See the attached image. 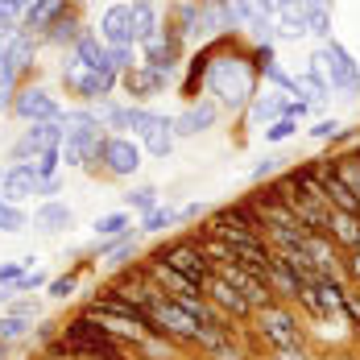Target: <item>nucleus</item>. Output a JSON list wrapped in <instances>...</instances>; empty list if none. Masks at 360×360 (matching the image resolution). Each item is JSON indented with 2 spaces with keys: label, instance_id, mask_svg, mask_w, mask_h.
<instances>
[{
  "label": "nucleus",
  "instance_id": "f3484780",
  "mask_svg": "<svg viewBox=\"0 0 360 360\" xmlns=\"http://www.w3.org/2000/svg\"><path fill=\"white\" fill-rule=\"evenodd\" d=\"M120 83H124V91H129L133 100H153V96L162 91L166 75L153 71V67H145V63H137V67H129V71L120 75Z\"/></svg>",
  "mask_w": 360,
  "mask_h": 360
},
{
  "label": "nucleus",
  "instance_id": "cd10ccee",
  "mask_svg": "<svg viewBox=\"0 0 360 360\" xmlns=\"http://www.w3.org/2000/svg\"><path fill=\"white\" fill-rule=\"evenodd\" d=\"M249 116L257 120V124H265V120L274 124V120H282V116H286V104H282L278 96H252V100H249Z\"/></svg>",
  "mask_w": 360,
  "mask_h": 360
},
{
  "label": "nucleus",
  "instance_id": "a19ab883",
  "mask_svg": "<svg viewBox=\"0 0 360 360\" xmlns=\"http://www.w3.org/2000/svg\"><path fill=\"white\" fill-rule=\"evenodd\" d=\"M269 360H315L307 348H282V352H269Z\"/></svg>",
  "mask_w": 360,
  "mask_h": 360
},
{
  "label": "nucleus",
  "instance_id": "b1692460",
  "mask_svg": "<svg viewBox=\"0 0 360 360\" xmlns=\"http://www.w3.org/2000/svg\"><path fill=\"white\" fill-rule=\"evenodd\" d=\"M224 25H236L232 8H224V4H203V8L195 13V30H199V34H219Z\"/></svg>",
  "mask_w": 360,
  "mask_h": 360
},
{
  "label": "nucleus",
  "instance_id": "423d86ee",
  "mask_svg": "<svg viewBox=\"0 0 360 360\" xmlns=\"http://www.w3.org/2000/svg\"><path fill=\"white\" fill-rule=\"evenodd\" d=\"M158 261H166L174 274H182L191 286L203 294V282L216 274V265H212V257L203 252V245L199 240H191V236H182V240H170V245H162V249L153 252Z\"/></svg>",
  "mask_w": 360,
  "mask_h": 360
},
{
  "label": "nucleus",
  "instance_id": "f8f14e48",
  "mask_svg": "<svg viewBox=\"0 0 360 360\" xmlns=\"http://www.w3.org/2000/svg\"><path fill=\"white\" fill-rule=\"evenodd\" d=\"M203 298L216 307V311L224 315V319H228V323H232V319H236V323L252 319V302H249V298H245V294H240L236 286H232V282H224V278H216V274L203 282Z\"/></svg>",
  "mask_w": 360,
  "mask_h": 360
},
{
  "label": "nucleus",
  "instance_id": "2f4dec72",
  "mask_svg": "<svg viewBox=\"0 0 360 360\" xmlns=\"http://www.w3.org/2000/svg\"><path fill=\"white\" fill-rule=\"evenodd\" d=\"M30 170H34L41 182H50V179H58V170H63V153L58 149H50V153H37L34 162H25Z\"/></svg>",
  "mask_w": 360,
  "mask_h": 360
},
{
  "label": "nucleus",
  "instance_id": "37998d69",
  "mask_svg": "<svg viewBox=\"0 0 360 360\" xmlns=\"http://www.w3.org/2000/svg\"><path fill=\"white\" fill-rule=\"evenodd\" d=\"M261 4H265V13H269V17H278V13H286V8H294L298 0H261Z\"/></svg>",
  "mask_w": 360,
  "mask_h": 360
},
{
  "label": "nucleus",
  "instance_id": "f03ea898",
  "mask_svg": "<svg viewBox=\"0 0 360 360\" xmlns=\"http://www.w3.org/2000/svg\"><path fill=\"white\" fill-rule=\"evenodd\" d=\"M252 83H257V75H252L249 58H219L212 63V71H207V87H212V96H216L224 108H245L252 96Z\"/></svg>",
  "mask_w": 360,
  "mask_h": 360
},
{
  "label": "nucleus",
  "instance_id": "9d476101",
  "mask_svg": "<svg viewBox=\"0 0 360 360\" xmlns=\"http://www.w3.org/2000/svg\"><path fill=\"white\" fill-rule=\"evenodd\" d=\"M96 162H100V170L112 174V179H133L141 170V145L133 141V137H124V133H108L100 141Z\"/></svg>",
  "mask_w": 360,
  "mask_h": 360
},
{
  "label": "nucleus",
  "instance_id": "c756f323",
  "mask_svg": "<svg viewBox=\"0 0 360 360\" xmlns=\"http://www.w3.org/2000/svg\"><path fill=\"white\" fill-rule=\"evenodd\" d=\"M46 34H50V41H58V46H75V41L87 34V30H83V25H79L75 17H58V21H54V25H50Z\"/></svg>",
  "mask_w": 360,
  "mask_h": 360
},
{
  "label": "nucleus",
  "instance_id": "6ab92c4d",
  "mask_svg": "<svg viewBox=\"0 0 360 360\" xmlns=\"http://www.w3.org/2000/svg\"><path fill=\"white\" fill-rule=\"evenodd\" d=\"M216 104H191V108L182 112L179 120H174V137H199V133H207L212 124H216Z\"/></svg>",
  "mask_w": 360,
  "mask_h": 360
},
{
  "label": "nucleus",
  "instance_id": "8fccbe9b",
  "mask_svg": "<svg viewBox=\"0 0 360 360\" xmlns=\"http://www.w3.org/2000/svg\"><path fill=\"white\" fill-rule=\"evenodd\" d=\"M50 360H63V356H50Z\"/></svg>",
  "mask_w": 360,
  "mask_h": 360
},
{
  "label": "nucleus",
  "instance_id": "6e6552de",
  "mask_svg": "<svg viewBox=\"0 0 360 360\" xmlns=\"http://www.w3.org/2000/svg\"><path fill=\"white\" fill-rule=\"evenodd\" d=\"M124 129H133V137L153 158H166L174 149V120H166V116H158L149 108H124Z\"/></svg>",
  "mask_w": 360,
  "mask_h": 360
},
{
  "label": "nucleus",
  "instance_id": "a211bd4d",
  "mask_svg": "<svg viewBox=\"0 0 360 360\" xmlns=\"http://www.w3.org/2000/svg\"><path fill=\"white\" fill-rule=\"evenodd\" d=\"M129 21H133V41L145 46L162 34V17H158V4L153 0H133L129 4Z\"/></svg>",
  "mask_w": 360,
  "mask_h": 360
},
{
  "label": "nucleus",
  "instance_id": "c03bdc74",
  "mask_svg": "<svg viewBox=\"0 0 360 360\" xmlns=\"http://www.w3.org/2000/svg\"><path fill=\"white\" fill-rule=\"evenodd\" d=\"M274 162H282V158H265V162H261V166H257V170H252V182L269 179V174H274Z\"/></svg>",
  "mask_w": 360,
  "mask_h": 360
},
{
  "label": "nucleus",
  "instance_id": "79ce46f5",
  "mask_svg": "<svg viewBox=\"0 0 360 360\" xmlns=\"http://www.w3.org/2000/svg\"><path fill=\"white\" fill-rule=\"evenodd\" d=\"M311 133H315L319 141H327V137H335V133H340V120H319V124H315Z\"/></svg>",
  "mask_w": 360,
  "mask_h": 360
},
{
  "label": "nucleus",
  "instance_id": "4be33fe9",
  "mask_svg": "<svg viewBox=\"0 0 360 360\" xmlns=\"http://www.w3.org/2000/svg\"><path fill=\"white\" fill-rule=\"evenodd\" d=\"M265 282H269V290H274L278 302H294V298H298V286H302V282L286 269V261H282L278 252H274V261H269V269H265Z\"/></svg>",
  "mask_w": 360,
  "mask_h": 360
},
{
  "label": "nucleus",
  "instance_id": "7c9ffc66",
  "mask_svg": "<svg viewBox=\"0 0 360 360\" xmlns=\"http://www.w3.org/2000/svg\"><path fill=\"white\" fill-rule=\"evenodd\" d=\"M294 91H298V96H307V104H319V100H327V83L315 71L298 75V79H294Z\"/></svg>",
  "mask_w": 360,
  "mask_h": 360
},
{
  "label": "nucleus",
  "instance_id": "a18cd8bd",
  "mask_svg": "<svg viewBox=\"0 0 360 360\" xmlns=\"http://www.w3.org/2000/svg\"><path fill=\"white\" fill-rule=\"evenodd\" d=\"M302 13H331V0H298Z\"/></svg>",
  "mask_w": 360,
  "mask_h": 360
},
{
  "label": "nucleus",
  "instance_id": "f704fd0d",
  "mask_svg": "<svg viewBox=\"0 0 360 360\" xmlns=\"http://www.w3.org/2000/svg\"><path fill=\"white\" fill-rule=\"evenodd\" d=\"M124 203H129V212H141V216H149V212L158 207V186H137L133 195H124Z\"/></svg>",
  "mask_w": 360,
  "mask_h": 360
},
{
  "label": "nucleus",
  "instance_id": "dca6fc26",
  "mask_svg": "<svg viewBox=\"0 0 360 360\" xmlns=\"http://www.w3.org/2000/svg\"><path fill=\"white\" fill-rule=\"evenodd\" d=\"M100 41H104L108 50L137 46V41H133V21H129V4H112L108 13L100 17Z\"/></svg>",
  "mask_w": 360,
  "mask_h": 360
},
{
  "label": "nucleus",
  "instance_id": "4c0bfd02",
  "mask_svg": "<svg viewBox=\"0 0 360 360\" xmlns=\"http://www.w3.org/2000/svg\"><path fill=\"white\" fill-rule=\"evenodd\" d=\"M294 133H298V120H294V116H282V120H274V124L265 129V141H286Z\"/></svg>",
  "mask_w": 360,
  "mask_h": 360
},
{
  "label": "nucleus",
  "instance_id": "412c9836",
  "mask_svg": "<svg viewBox=\"0 0 360 360\" xmlns=\"http://www.w3.org/2000/svg\"><path fill=\"white\" fill-rule=\"evenodd\" d=\"M67 8H71V0H37L25 13V34H46L58 17H67Z\"/></svg>",
  "mask_w": 360,
  "mask_h": 360
},
{
  "label": "nucleus",
  "instance_id": "9b49d317",
  "mask_svg": "<svg viewBox=\"0 0 360 360\" xmlns=\"http://www.w3.org/2000/svg\"><path fill=\"white\" fill-rule=\"evenodd\" d=\"M63 137H67V129H63V120H41V124H30L17 145H13V153H8V162H34L37 153H50V149H63Z\"/></svg>",
  "mask_w": 360,
  "mask_h": 360
},
{
  "label": "nucleus",
  "instance_id": "393cba45",
  "mask_svg": "<svg viewBox=\"0 0 360 360\" xmlns=\"http://www.w3.org/2000/svg\"><path fill=\"white\" fill-rule=\"evenodd\" d=\"M75 54H79L87 67H112V50L100 41V34H83L75 41Z\"/></svg>",
  "mask_w": 360,
  "mask_h": 360
},
{
  "label": "nucleus",
  "instance_id": "c9c22d12",
  "mask_svg": "<svg viewBox=\"0 0 360 360\" xmlns=\"http://www.w3.org/2000/svg\"><path fill=\"white\" fill-rule=\"evenodd\" d=\"M174 212H170V207H162V203H158V207H153V212H149V216L141 219V232H166V228H170V224H174Z\"/></svg>",
  "mask_w": 360,
  "mask_h": 360
},
{
  "label": "nucleus",
  "instance_id": "f257e3e1",
  "mask_svg": "<svg viewBox=\"0 0 360 360\" xmlns=\"http://www.w3.org/2000/svg\"><path fill=\"white\" fill-rule=\"evenodd\" d=\"M50 356L63 360H124V344L108 335L91 315H79L58 331V340L50 344Z\"/></svg>",
  "mask_w": 360,
  "mask_h": 360
},
{
  "label": "nucleus",
  "instance_id": "4468645a",
  "mask_svg": "<svg viewBox=\"0 0 360 360\" xmlns=\"http://www.w3.org/2000/svg\"><path fill=\"white\" fill-rule=\"evenodd\" d=\"M0 195L8 199V203H25V199H34L41 195V179H37L30 166H21V162H8L4 170H0Z\"/></svg>",
  "mask_w": 360,
  "mask_h": 360
},
{
  "label": "nucleus",
  "instance_id": "20e7f679",
  "mask_svg": "<svg viewBox=\"0 0 360 360\" xmlns=\"http://www.w3.org/2000/svg\"><path fill=\"white\" fill-rule=\"evenodd\" d=\"M252 327L261 335V344L269 352H282V348H302V323L294 319L286 302H269L261 311H252Z\"/></svg>",
  "mask_w": 360,
  "mask_h": 360
},
{
  "label": "nucleus",
  "instance_id": "bb28decb",
  "mask_svg": "<svg viewBox=\"0 0 360 360\" xmlns=\"http://www.w3.org/2000/svg\"><path fill=\"white\" fill-rule=\"evenodd\" d=\"M129 228H133L129 212H108V216L96 219V236L100 240H120V236H129Z\"/></svg>",
  "mask_w": 360,
  "mask_h": 360
},
{
  "label": "nucleus",
  "instance_id": "49530a36",
  "mask_svg": "<svg viewBox=\"0 0 360 360\" xmlns=\"http://www.w3.org/2000/svg\"><path fill=\"white\" fill-rule=\"evenodd\" d=\"M8 356V344H4V340H0V360Z\"/></svg>",
  "mask_w": 360,
  "mask_h": 360
},
{
  "label": "nucleus",
  "instance_id": "0eeeda50",
  "mask_svg": "<svg viewBox=\"0 0 360 360\" xmlns=\"http://www.w3.org/2000/svg\"><path fill=\"white\" fill-rule=\"evenodd\" d=\"M311 71L327 83V91H360V67L352 63V54L340 46V41H323L319 54H315V67Z\"/></svg>",
  "mask_w": 360,
  "mask_h": 360
},
{
  "label": "nucleus",
  "instance_id": "1a4fd4ad",
  "mask_svg": "<svg viewBox=\"0 0 360 360\" xmlns=\"http://www.w3.org/2000/svg\"><path fill=\"white\" fill-rule=\"evenodd\" d=\"M149 323H153V335L182 340V344H195V335H199V323L182 311L174 298H166L162 290H158V294H153V302H149Z\"/></svg>",
  "mask_w": 360,
  "mask_h": 360
},
{
  "label": "nucleus",
  "instance_id": "e433bc0d",
  "mask_svg": "<svg viewBox=\"0 0 360 360\" xmlns=\"http://www.w3.org/2000/svg\"><path fill=\"white\" fill-rule=\"evenodd\" d=\"M37 0H0V25H13L21 13H30Z\"/></svg>",
  "mask_w": 360,
  "mask_h": 360
},
{
  "label": "nucleus",
  "instance_id": "de8ad7c7",
  "mask_svg": "<svg viewBox=\"0 0 360 360\" xmlns=\"http://www.w3.org/2000/svg\"><path fill=\"white\" fill-rule=\"evenodd\" d=\"M4 302H8V290H0V307H4Z\"/></svg>",
  "mask_w": 360,
  "mask_h": 360
},
{
  "label": "nucleus",
  "instance_id": "aec40b11",
  "mask_svg": "<svg viewBox=\"0 0 360 360\" xmlns=\"http://www.w3.org/2000/svg\"><path fill=\"white\" fill-rule=\"evenodd\" d=\"M71 224H75L71 207H67V203H58V199H46V203L34 212V228H37V232H46V236H54V232H67Z\"/></svg>",
  "mask_w": 360,
  "mask_h": 360
},
{
  "label": "nucleus",
  "instance_id": "39448f33",
  "mask_svg": "<svg viewBox=\"0 0 360 360\" xmlns=\"http://www.w3.org/2000/svg\"><path fill=\"white\" fill-rule=\"evenodd\" d=\"M63 83H67L71 96L87 100V104H100V100H108L112 87L120 83V71L116 67H87L79 54H71L67 67H63Z\"/></svg>",
  "mask_w": 360,
  "mask_h": 360
},
{
  "label": "nucleus",
  "instance_id": "7ed1b4c3",
  "mask_svg": "<svg viewBox=\"0 0 360 360\" xmlns=\"http://www.w3.org/2000/svg\"><path fill=\"white\" fill-rule=\"evenodd\" d=\"M63 124H67V137H63V149H58L63 162L71 170H91V162L100 153V141L108 133L91 120V112H63Z\"/></svg>",
  "mask_w": 360,
  "mask_h": 360
},
{
  "label": "nucleus",
  "instance_id": "5701e85b",
  "mask_svg": "<svg viewBox=\"0 0 360 360\" xmlns=\"http://www.w3.org/2000/svg\"><path fill=\"white\" fill-rule=\"evenodd\" d=\"M327 162H331L335 179H340L360 199V149H352V153H340V158H327Z\"/></svg>",
  "mask_w": 360,
  "mask_h": 360
},
{
  "label": "nucleus",
  "instance_id": "a878e982",
  "mask_svg": "<svg viewBox=\"0 0 360 360\" xmlns=\"http://www.w3.org/2000/svg\"><path fill=\"white\" fill-rule=\"evenodd\" d=\"M232 8V17H236V25H257V30H269V13H265V4L261 0H232L228 4Z\"/></svg>",
  "mask_w": 360,
  "mask_h": 360
},
{
  "label": "nucleus",
  "instance_id": "72a5a7b5",
  "mask_svg": "<svg viewBox=\"0 0 360 360\" xmlns=\"http://www.w3.org/2000/svg\"><path fill=\"white\" fill-rule=\"evenodd\" d=\"M30 327H34V319L30 315H0V340L4 344H13V340H21V335H30Z\"/></svg>",
  "mask_w": 360,
  "mask_h": 360
},
{
  "label": "nucleus",
  "instance_id": "58836bf2",
  "mask_svg": "<svg viewBox=\"0 0 360 360\" xmlns=\"http://www.w3.org/2000/svg\"><path fill=\"white\" fill-rule=\"evenodd\" d=\"M75 286H79V274H63V278H54V282L46 286V294H50V298H71Z\"/></svg>",
  "mask_w": 360,
  "mask_h": 360
},
{
  "label": "nucleus",
  "instance_id": "c85d7f7f",
  "mask_svg": "<svg viewBox=\"0 0 360 360\" xmlns=\"http://www.w3.org/2000/svg\"><path fill=\"white\" fill-rule=\"evenodd\" d=\"M274 21H278V34L282 37H302L307 34V13H302V4H294V8H286V13H278Z\"/></svg>",
  "mask_w": 360,
  "mask_h": 360
},
{
  "label": "nucleus",
  "instance_id": "ddd939ff",
  "mask_svg": "<svg viewBox=\"0 0 360 360\" xmlns=\"http://www.w3.org/2000/svg\"><path fill=\"white\" fill-rule=\"evenodd\" d=\"M13 112H17L21 120H30V124H41V120H63L58 100H54L46 87H21V91L13 96Z\"/></svg>",
  "mask_w": 360,
  "mask_h": 360
},
{
  "label": "nucleus",
  "instance_id": "2eb2a0df",
  "mask_svg": "<svg viewBox=\"0 0 360 360\" xmlns=\"http://www.w3.org/2000/svg\"><path fill=\"white\" fill-rule=\"evenodd\" d=\"M323 236H331L340 252H356L360 249V216L356 212H340V207H331V212H327Z\"/></svg>",
  "mask_w": 360,
  "mask_h": 360
},
{
  "label": "nucleus",
  "instance_id": "ea45409f",
  "mask_svg": "<svg viewBox=\"0 0 360 360\" xmlns=\"http://www.w3.org/2000/svg\"><path fill=\"white\" fill-rule=\"evenodd\" d=\"M344 278H348V282H352V286L360 290V249L344 257Z\"/></svg>",
  "mask_w": 360,
  "mask_h": 360
},
{
  "label": "nucleus",
  "instance_id": "473e14b6",
  "mask_svg": "<svg viewBox=\"0 0 360 360\" xmlns=\"http://www.w3.org/2000/svg\"><path fill=\"white\" fill-rule=\"evenodd\" d=\"M25 224H30V216H25V207L8 203V199L0 195V232H25Z\"/></svg>",
  "mask_w": 360,
  "mask_h": 360
},
{
  "label": "nucleus",
  "instance_id": "09e8293b",
  "mask_svg": "<svg viewBox=\"0 0 360 360\" xmlns=\"http://www.w3.org/2000/svg\"><path fill=\"white\" fill-rule=\"evenodd\" d=\"M207 4H224V8H228V4H232V0H207Z\"/></svg>",
  "mask_w": 360,
  "mask_h": 360
}]
</instances>
